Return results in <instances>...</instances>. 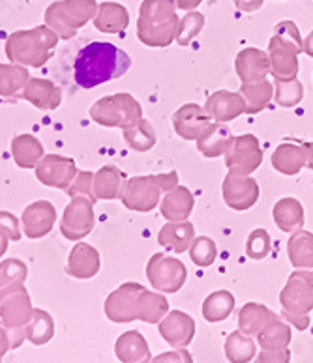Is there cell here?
I'll use <instances>...</instances> for the list:
<instances>
[{
  "label": "cell",
  "instance_id": "6da1fadb",
  "mask_svg": "<svg viewBox=\"0 0 313 363\" xmlns=\"http://www.w3.org/2000/svg\"><path fill=\"white\" fill-rule=\"evenodd\" d=\"M131 58L109 42L84 45L73 62V79L84 90L121 79L130 69Z\"/></svg>",
  "mask_w": 313,
  "mask_h": 363
},
{
  "label": "cell",
  "instance_id": "7a4b0ae2",
  "mask_svg": "<svg viewBox=\"0 0 313 363\" xmlns=\"http://www.w3.org/2000/svg\"><path fill=\"white\" fill-rule=\"evenodd\" d=\"M177 6L172 0H143L137 19V38L146 47H169L177 40Z\"/></svg>",
  "mask_w": 313,
  "mask_h": 363
},
{
  "label": "cell",
  "instance_id": "3957f363",
  "mask_svg": "<svg viewBox=\"0 0 313 363\" xmlns=\"http://www.w3.org/2000/svg\"><path fill=\"white\" fill-rule=\"evenodd\" d=\"M58 45V34L48 25L34 26L31 30H17L6 40V57L11 64L25 68H42L53 57Z\"/></svg>",
  "mask_w": 313,
  "mask_h": 363
},
{
  "label": "cell",
  "instance_id": "277c9868",
  "mask_svg": "<svg viewBox=\"0 0 313 363\" xmlns=\"http://www.w3.org/2000/svg\"><path fill=\"white\" fill-rule=\"evenodd\" d=\"M304 51V40L297 23L282 21L274 26V34L268 40L270 75L280 79L297 77L300 72L298 55Z\"/></svg>",
  "mask_w": 313,
  "mask_h": 363
},
{
  "label": "cell",
  "instance_id": "5b68a950",
  "mask_svg": "<svg viewBox=\"0 0 313 363\" xmlns=\"http://www.w3.org/2000/svg\"><path fill=\"white\" fill-rule=\"evenodd\" d=\"M282 315L300 332L308 330L309 313L313 311V281L306 270H295L280 292Z\"/></svg>",
  "mask_w": 313,
  "mask_h": 363
},
{
  "label": "cell",
  "instance_id": "8992f818",
  "mask_svg": "<svg viewBox=\"0 0 313 363\" xmlns=\"http://www.w3.org/2000/svg\"><path fill=\"white\" fill-rule=\"evenodd\" d=\"M96 13V0H58L53 2L45 11V25L53 32H57L58 38L72 40L79 28H83L90 19H94Z\"/></svg>",
  "mask_w": 313,
  "mask_h": 363
},
{
  "label": "cell",
  "instance_id": "52a82bcc",
  "mask_svg": "<svg viewBox=\"0 0 313 363\" xmlns=\"http://www.w3.org/2000/svg\"><path fill=\"white\" fill-rule=\"evenodd\" d=\"M90 118L104 128L128 130L143 118V107L131 94H111V96L99 98L90 107Z\"/></svg>",
  "mask_w": 313,
  "mask_h": 363
},
{
  "label": "cell",
  "instance_id": "ba28073f",
  "mask_svg": "<svg viewBox=\"0 0 313 363\" xmlns=\"http://www.w3.org/2000/svg\"><path fill=\"white\" fill-rule=\"evenodd\" d=\"M146 279L154 291L175 294L188 279V270L180 259L165 253H154L146 262Z\"/></svg>",
  "mask_w": 313,
  "mask_h": 363
},
{
  "label": "cell",
  "instance_id": "9c48e42d",
  "mask_svg": "<svg viewBox=\"0 0 313 363\" xmlns=\"http://www.w3.org/2000/svg\"><path fill=\"white\" fill-rule=\"evenodd\" d=\"M32 313L34 307L25 283H11L0 289V322L6 328H25Z\"/></svg>",
  "mask_w": 313,
  "mask_h": 363
},
{
  "label": "cell",
  "instance_id": "30bf717a",
  "mask_svg": "<svg viewBox=\"0 0 313 363\" xmlns=\"http://www.w3.org/2000/svg\"><path fill=\"white\" fill-rule=\"evenodd\" d=\"M143 291H145V286L133 283V281H128L115 289L105 298V317L116 324L139 320V298H141Z\"/></svg>",
  "mask_w": 313,
  "mask_h": 363
},
{
  "label": "cell",
  "instance_id": "8fae6325",
  "mask_svg": "<svg viewBox=\"0 0 313 363\" xmlns=\"http://www.w3.org/2000/svg\"><path fill=\"white\" fill-rule=\"evenodd\" d=\"M259 195H261L259 184L256 178H251V174L229 171L221 182L224 203L235 212H246L256 206Z\"/></svg>",
  "mask_w": 313,
  "mask_h": 363
},
{
  "label": "cell",
  "instance_id": "7c38bea8",
  "mask_svg": "<svg viewBox=\"0 0 313 363\" xmlns=\"http://www.w3.org/2000/svg\"><path fill=\"white\" fill-rule=\"evenodd\" d=\"M94 225V203L84 195L72 197L70 204L64 210L62 221H60V233L64 238L77 242V240L89 236Z\"/></svg>",
  "mask_w": 313,
  "mask_h": 363
},
{
  "label": "cell",
  "instance_id": "4fadbf2b",
  "mask_svg": "<svg viewBox=\"0 0 313 363\" xmlns=\"http://www.w3.org/2000/svg\"><path fill=\"white\" fill-rule=\"evenodd\" d=\"M121 201L131 212H152L162 203V189L158 186L156 177H133L124 182Z\"/></svg>",
  "mask_w": 313,
  "mask_h": 363
},
{
  "label": "cell",
  "instance_id": "5bb4252c",
  "mask_svg": "<svg viewBox=\"0 0 313 363\" xmlns=\"http://www.w3.org/2000/svg\"><path fill=\"white\" fill-rule=\"evenodd\" d=\"M225 167L229 171L253 174L263 163L261 143L253 133H246L233 139L229 150L225 152Z\"/></svg>",
  "mask_w": 313,
  "mask_h": 363
},
{
  "label": "cell",
  "instance_id": "9a60e30c",
  "mask_svg": "<svg viewBox=\"0 0 313 363\" xmlns=\"http://www.w3.org/2000/svg\"><path fill=\"white\" fill-rule=\"evenodd\" d=\"M36 178L40 184L57 189H68L73 178L77 177V165L72 157L58 156V154H48L38 161Z\"/></svg>",
  "mask_w": 313,
  "mask_h": 363
},
{
  "label": "cell",
  "instance_id": "2e32d148",
  "mask_svg": "<svg viewBox=\"0 0 313 363\" xmlns=\"http://www.w3.org/2000/svg\"><path fill=\"white\" fill-rule=\"evenodd\" d=\"M212 122V116L197 104H184L172 113V128L184 140H197L203 130Z\"/></svg>",
  "mask_w": 313,
  "mask_h": 363
},
{
  "label": "cell",
  "instance_id": "e0dca14e",
  "mask_svg": "<svg viewBox=\"0 0 313 363\" xmlns=\"http://www.w3.org/2000/svg\"><path fill=\"white\" fill-rule=\"evenodd\" d=\"M26 238L40 240L48 236L57 223V210L49 201H36L28 204L21 216Z\"/></svg>",
  "mask_w": 313,
  "mask_h": 363
},
{
  "label": "cell",
  "instance_id": "ac0fdd59",
  "mask_svg": "<svg viewBox=\"0 0 313 363\" xmlns=\"http://www.w3.org/2000/svg\"><path fill=\"white\" fill-rule=\"evenodd\" d=\"M158 332L175 348H186L195 335V320L184 311H169L158 322Z\"/></svg>",
  "mask_w": 313,
  "mask_h": 363
},
{
  "label": "cell",
  "instance_id": "d6986e66",
  "mask_svg": "<svg viewBox=\"0 0 313 363\" xmlns=\"http://www.w3.org/2000/svg\"><path fill=\"white\" fill-rule=\"evenodd\" d=\"M204 109L214 122L227 124V122L238 118L241 114H246L244 96L241 92H231V90H216L207 99Z\"/></svg>",
  "mask_w": 313,
  "mask_h": 363
},
{
  "label": "cell",
  "instance_id": "ffe728a7",
  "mask_svg": "<svg viewBox=\"0 0 313 363\" xmlns=\"http://www.w3.org/2000/svg\"><path fill=\"white\" fill-rule=\"evenodd\" d=\"M235 72L242 83H257L268 77L270 60L268 52L257 47H246L235 58Z\"/></svg>",
  "mask_w": 313,
  "mask_h": 363
},
{
  "label": "cell",
  "instance_id": "44dd1931",
  "mask_svg": "<svg viewBox=\"0 0 313 363\" xmlns=\"http://www.w3.org/2000/svg\"><path fill=\"white\" fill-rule=\"evenodd\" d=\"M23 98L40 111H55L62 104L60 86L42 77H31L21 92Z\"/></svg>",
  "mask_w": 313,
  "mask_h": 363
},
{
  "label": "cell",
  "instance_id": "7402d4cb",
  "mask_svg": "<svg viewBox=\"0 0 313 363\" xmlns=\"http://www.w3.org/2000/svg\"><path fill=\"white\" fill-rule=\"evenodd\" d=\"M99 268H101V260L96 247L84 242L73 245V250L70 251L68 264H66L68 275L75 279H92L94 275H98Z\"/></svg>",
  "mask_w": 313,
  "mask_h": 363
},
{
  "label": "cell",
  "instance_id": "603a6c76",
  "mask_svg": "<svg viewBox=\"0 0 313 363\" xmlns=\"http://www.w3.org/2000/svg\"><path fill=\"white\" fill-rule=\"evenodd\" d=\"M233 133L225 124L221 122H210L207 128L203 130V133L197 137V150L203 154L204 157H210V160H214V157L225 156V152L229 150L231 143H233Z\"/></svg>",
  "mask_w": 313,
  "mask_h": 363
},
{
  "label": "cell",
  "instance_id": "cb8c5ba5",
  "mask_svg": "<svg viewBox=\"0 0 313 363\" xmlns=\"http://www.w3.org/2000/svg\"><path fill=\"white\" fill-rule=\"evenodd\" d=\"M195 208V197L188 187L178 186L172 191L165 193L160 203V212L163 219H168L169 223H178V221H188Z\"/></svg>",
  "mask_w": 313,
  "mask_h": 363
},
{
  "label": "cell",
  "instance_id": "d4e9b609",
  "mask_svg": "<svg viewBox=\"0 0 313 363\" xmlns=\"http://www.w3.org/2000/svg\"><path fill=\"white\" fill-rule=\"evenodd\" d=\"M195 240V227L190 221L165 223L158 233V244L169 253H186Z\"/></svg>",
  "mask_w": 313,
  "mask_h": 363
},
{
  "label": "cell",
  "instance_id": "484cf974",
  "mask_svg": "<svg viewBox=\"0 0 313 363\" xmlns=\"http://www.w3.org/2000/svg\"><path fill=\"white\" fill-rule=\"evenodd\" d=\"M115 354L122 363H148L152 359L150 347L137 330H130L116 339Z\"/></svg>",
  "mask_w": 313,
  "mask_h": 363
},
{
  "label": "cell",
  "instance_id": "4316f807",
  "mask_svg": "<svg viewBox=\"0 0 313 363\" xmlns=\"http://www.w3.org/2000/svg\"><path fill=\"white\" fill-rule=\"evenodd\" d=\"M272 218L276 227L282 233H295L304 227L306 216H304L302 203L295 197H283L280 199L274 208H272Z\"/></svg>",
  "mask_w": 313,
  "mask_h": 363
},
{
  "label": "cell",
  "instance_id": "83f0119b",
  "mask_svg": "<svg viewBox=\"0 0 313 363\" xmlns=\"http://www.w3.org/2000/svg\"><path fill=\"white\" fill-rule=\"evenodd\" d=\"M270 161L272 167H274L280 174L297 177L298 172L306 167V150H304V145L282 143V145L274 150Z\"/></svg>",
  "mask_w": 313,
  "mask_h": 363
},
{
  "label": "cell",
  "instance_id": "f1b7e54d",
  "mask_svg": "<svg viewBox=\"0 0 313 363\" xmlns=\"http://www.w3.org/2000/svg\"><path fill=\"white\" fill-rule=\"evenodd\" d=\"M130 25V13L119 2H104L98 6L94 26L104 34H121Z\"/></svg>",
  "mask_w": 313,
  "mask_h": 363
},
{
  "label": "cell",
  "instance_id": "f546056e",
  "mask_svg": "<svg viewBox=\"0 0 313 363\" xmlns=\"http://www.w3.org/2000/svg\"><path fill=\"white\" fill-rule=\"evenodd\" d=\"M126 177L115 165L101 167L94 172V195L98 201H115L121 199Z\"/></svg>",
  "mask_w": 313,
  "mask_h": 363
},
{
  "label": "cell",
  "instance_id": "4dcf8cb0",
  "mask_svg": "<svg viewBox=\"0 0 313 363\" xmlns=\"http://www.w3.org/2000/svg\"><path fill=\"white\" fill-rule=\"evenodd\" d=\"M287 255L292 268L297 270H312L313 268V233L309 230H295L287 242Z\"/></svg>",
  "mask_w": 313,
  "mask_h": 363
},
{
  "label": "cell",
  "instance_id": "1f68e13d",
  "mask_svg": "<svg viewBox=\"0 0 313 363\" xmlns=\"http://www.w3.org/2000/svg\"><path fill=\"white\" fill-rule=\"evenodd\" d=\"M11 156H13L17 167L34 169L38 161L42 160L45 154H43V145L40 143V139H36L31 133H21L11 140Z\"/></svg>",
  "mask_w": 313,
  "mask_h": 363
},
{
  "label": "cell",
  "instance_id": "d6a6232c",
  "mask_svg": "<svg viewBox=\"0 0 313 363\" xmlns=\"http://www.w3.org/2000/svg\"><path fill=\"white\" fill-rule=\"evenodd\" d=\"M278 315L263 303H246L238 311V330L250 337H257L263 328Z\"/></svg>",
  "mask_w": 313,
  "mask_h": 363
},
{
  "label": "cell",
  "instance_id": "836d02e7",
  "mask_svg": "<svg viewBox=\"0 0 313 363\" xmlns=\"http://www.w3.org/2000/svg\"><path fill=\"white\" fill-rule=\"evenodd\" d=\"M238 92L244 96L246 114H259L274 98V83H270L268 79L257 83H242Z\"/></svg>",
  "mask_w": 313,
  "mask_h": 363
},
{
  "label": "cell",
  "instance_id": "e575fe53",
  "mask_svg": "<svg viewBox=\"0 0 313 363\" xmlns=\"http://www.w3.org/2000/svg\"><path fill=\"white\" fill-rule=\"evenodd\" d=\"M225 356L231 363H250L257 356V341L253 337L238 332H233L225 339Z\"/></svg>",
  "mask_w": 313,
  "mask_h": 363
},
{
  "label": "cell",
  "instance_id": "d590c367",
  "mask_svg": "<svg viewBox=\"0 0 313 363\" xmlns=\"http://www.w3.org/2000/svg\"><path fill=\"white\" fill-rule=\"evenodd\" d=\"M28 69L19 64H0V96L2 98H17L28 83Z\"/></svg>",
  "mask_w": 313,
  "mask_h": 363
},
{
  "label": "cell",
  "instance_id": "8d00e7d4",
  "mask_svg": "<svg viewBox=\"0 0 313 363\" xmlns=\"http://www.w3.org/2000/svg\"><path fill=\"white\" fill-rule=\"evenodd\" d=\"M256 341L259 347L268 348V350L287 348L289 342H291V328H289L287 322H283L282 318L276 317L263 328Z\"/></svg>",
  "mask_w": 313,
  "mask_h": 363
},
{
  "label": "cell",
  "instance_id": "74e56055",
  "mask_svg": "<svg viewBox=\"0 0 313 363\" xmlns=\"http://www.w3.org/2000/svg\"><path fill=\"white\" fill-rule=\"evenodd\" d=\"M169 313V301L162 292H152L148 289L139 298V320L146 324H158Z\"/></svg>",
  "mask_w": 313,
  "mask_h": 363
},
{
  "label": "cell",
  "instance_id": "f35d334b",
  "mask_svg": "<svg viewBox=\"0 0 313 363\" xmlns=\"http://www.w3.org/2000/svg\"><path fill=\"white\" fill-rule=\"evenodd\" d=\"M235 309V296L229 291H216L203 301V318L207 322H221Z\"/></svg>",
  "mask_w": 313,
  "mask_h": 363
},
{
  "label": "cell",
  "instance_id": "ab89813d",
  "mask_svg": "<svg viewBox=\"0 0 313 363\" xmlns=\"http://www.w3.org/2000/svg\"><path fill=\"white\" fill-rule=\"evenodd\" d=\"M25 333L26 339H28L32 345H36V347L48 345L53 339V335H55V320H53V317L48 311H43V309H34L32 318L25 326Z\"/></svg>",
  "mask_w": 313,
  "mask_h": 363
},
{
  "label": "cell",
  "instance_id": "60d3db41",
  "mask_svg": "<svg viewBox=\"0 0 313 363\" xmlns=\"http://www.w3.org/2000/svg\"><path fill=\"white\" fill-rule=\"evenodd\" d=\"M304 99V84L298 77H274V101L283 109H292Z\"/></svg>",
  "mask_w": 313,
  "mask_h": 363
},
{
  "label": "cell",
  "instance_id": "b9f144b4",
  "mask_svg": "<svg viewBox=\"0 0 313 363\" xmlns=\"http://www.w3.org/2000/svg\"><path fill=\"white\" fill-rule=\"evenodd\" d=\"M124 140L128 143L131 150L148 152L156 146V130L148 120L141 118L133 128L124 130Z\"/></svg>",
  "mask_w": 313,
  "mask_h": 363
},
{
  "label": "cell",
  "instance_id": "7bdbcfd3",
  "mask_svg": "<svg viewBox=\"0 0 313 363\" xmlns=\"http://www.w3.org/2000/svg\"><path fill=\"white\" fill-rule=\"evenodd\" d=\"M190 259L199 268H209L218 259V245L209 236H195L193 244L190 245Z\"/></svg>",
  "mask_w": 313,
  "mask_h": 363
},
{
  "label": "cell",
  "instance_id": "ee69618b",
  "mask_svg": "<svg viewBox=\"0 0 313 363\" xmlns=\"http://www.w3.org/2000/svg\"><path fill=\"white\" fill-rule=\"evenodd\" d=\"M203 26H204L203 13H199V11H195V10L188 11V13H186V16L180 19V23H178L177 40H175V42H177L178 45L188 47L190 43H192L193 40H195V38L201 34Z\"/></svg>",
  "mask_w": 313,
  "mask_h": 363
},
{
  "label": "cell",
  "instance_id": "f6af8a7d",
  "mask_svg": "<svg viewBox=\"0 0 313 363\" xmlns=\"http://www.w3.org/2000/svg\"><path fill=\"white\" fill-rule=\"evenodd\" d=\"M272 250L270 234L265 228H256L251 230L248 240H246V255L253 260H263L268 257Z\"/></svg>",
  "mask_w": 313,
  "mask_h": 363
},
{
  "label": "cell",
  "instance_id": "bcb514c9",
  "mask_svg": "<svg viewBox=\"0 0 313 363\" xmlns=\"http://www.w3.org/2000/svg\"><path fill=\"white\" fill-rule=\"evenodd\" d=\"M28 277V268L23 260L6 259L0 262V289L11 283H25Z\"/></svg>",
  "mask_w": 313,
  "mask_h": 363
},
{
  "label": "cell",
  "instance_id": "7dc6e473",
  "mask_svg": "<svg viewBox=\"0 0 313 363\" xmlns=\"http://www.w3.org/2000/svg\"><path fill=\"white\" fill-rule=\"evenodd\" d=\"M70 197H77V195H84L89 197L92 203H96L98 199L94 195V172L90 171H79L77 177L73 178L70 187L66 189Z\"/></svg>",
  "mask_w": 313,
  "mask_h": 363
},
{
  "label": "cell",
  "instance_id": "c3c4849f",
  "mask_svg": "<svg viewBox=\"0 0 313 363\" xmlns=\"http://www.w3.org/2000/svg\"><path fill=\"white\" fill-rule=\"evenodd\" d=\"M0 234L8 240L19 242L21 240V228H19V219L10 212L0 210Z\"/></svg>",
  "mask_w": 313,
  "mask_h": 363
},
{
  "label": "cell",
  "instance_id": "681fc988",
  "mask_svg": "<svg viewBox=\"0 0 313 363\" xmlns=\"http://www.w3.org/2000/svg\"><path fill=\"white\" fill-rule=\"evenodd\" d=\"M256 363H291V352L289 348H278V350L261 348V352L257 354Z\"/></svg>",
  "mask_w": 313,
  "mask_h": 363
},
{
  "label": "cell",
  "instance_id": "f907efd6",
  "mask_svg": "<svg viewBox=\"0 0 313 363\" xmlns=\"http://www.w3.org/2000/svg\"><path fill=\"white\" fill-rule=\"evenodd\" d=\"M150 363H193V358L186 348H177V350L163 352L156 358H152Z\"/></svg>",
  "mask_w": 313,
  "mask_h": 363
},
{
  "label": "cell",
  "instance_id": "816d5d0a",
  "mask_svg": "<svg viewBox=\"0 0 313 363\" xmlns=\"http://www.w3.org/2000/svg\"><path fill=\"white\" fill-rule=\"evenodd\" d=\"M154 177H156L158 186H160L162 193H169V191H172L175 187H178V172L177 171L165 172V174H154Z\"/></svg>",
  "mask_w": 313,
  "mask_h": 363
},
{
  "label": "cell",
  "instance_id": "f5cc1de1",
  "mask_svg": "<svg viewBox=\"0 0 313 363\" xmlns=\"http://www.w3.org/2000/svg\"><path fill=\"white\" fill-rule=\"evenodd\" d=\"M236 6V10L242 13H253V11L261 10L265 0H233Z\"/></svg>",
  "mask_w": 313,
  "mask_h": 363
},
{
  "label": "cell",
  "instance_id": "db71d44e",
  "mask_svg": "<svg viewBox=\"0 0 313 363\" xmlns=\"http://www.w3.org/2000/svg\"><path fill=\"white\" fill-rule=\"evenodd\" d=\"M11 348V337H10V330L0 322V358L4 356L8 350Z\"/></svg>",
  "mask_w": 313,
  "mask_h": 363
},
{
  "label": "cell",
  "instance_id": "11a10c76",
  "mask_svg": "<svg viewBox=\"0 0 313 363\" xmlns=\"http://www.w3.org/2000/svg\"><path fill=\"white\" fill-rule=\"evenodd\" d=\"M175 6H177V10H184V11H192L197 10L199 4L203 2V0H172Z\"/></svg>",
  "mask_w": 313,
  "mask_h": 363
},
{
  "label": "cell",
  "instance_id": "9f6ffc18",
  "mask_svg": "<svg viewBox=\"0 0 313 363\" xmlns=\"http://www.w3.org/2000/svg\"><path fill=\"white\" fill-rule=\"evenodd\" d=\"M304 150H306V167L313 171V143H304Z\"/></svg>",
  "mask_w": 313,
  "mask_h": 363
},
{
  "label": "cell",
  "instance_id": "6f0895ef",
  "mask_svg": "<svg viewBox=\"0 0 313 363\" xmlns=\"http://www.w3.org/2000/svg\"><path fill=\"white\" fill-rule=\"evenodd\" d=\"M304 52H306L309 58H313V30L309 32L308 36L304 38Z\"/></svg>",
  "mask_w": 313,
  "mask_h": 363
},
{
  "label": "cell",
  "instance_id": "680465c9",
  "mask_svg": "<svg viewBox=\"0 0 313 363\" xmlns=\"http://www.w3.org/2000/svg\"><path fill=\"white\" fill-rule=\"evenodd\" d=\"M6 251H8V238L0 234V257H2V255H4Z\"/></svg>",
  "mask_w": 313,
  "mask_h": 363
},
{
  "label": "cell",
  "instance_id": "91938a15",
  "mask_svg": "<svg viewBox=\"0 0 313 363\" xmlns=\"http://www.w3.org/2000/svg\"><path fill=\"white\" fill-rule=\"evenodd\" d=\"M306 272H308V275H309V279H312V281H313V268H312V270H306Z\"/></svg>",
  "mask_w": 313,
  "mask_h": 363
},
{
  "label": "cell",
  "instance_id": "94428289",
  "mask_svg": "<svg viewBox=\"0 0 313 363\" xmlns=\"http://www.w3.org/2000/svg\"><path fill=\"white\" fill-rule=\"evenodd\" d=\"M0 363H2V362H0Z\"/></svg>",
  "mask_w": 313,
  "mask_h": 363
}]
</instances>
